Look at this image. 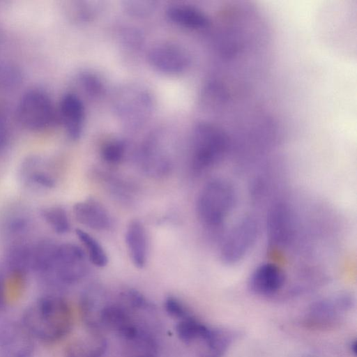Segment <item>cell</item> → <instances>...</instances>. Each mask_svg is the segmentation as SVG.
Masks as SVG:
<instances>
[{"label": "cell", "instance_id": "cell-11", "mask_svg": "<svg viewBox=\"0 0 357 357\" xmlns=\"http://www.w3.org/2000/svg\"><path fill=\"white\" fill-rule=\"evenodd\" d=\"M58 121L68 137L73 141L83 133L86 110L82 98L75 93L67 92L61 97L57 107Z\"/></svg>", "mask_w": 357, "mask_h": 357}, {"label": "cell", "instance_id": "cell-16", "mask_svg": "<svg viewBox=\"0 0 357 357\" xmlns=\"http://www.w3.org/2000/svg\"><path fill=\"white\" fill-rule=\"evenodd\" d=\"M166 15L175 24L191 29H204L210 24L208 16L202 10L188 4H172L167 8Z\"/></svg>", "mask_w": 357, "mask_h": 357}, {"label": "cell", "instance_id": "cell-21", "mask_svg": "<svg viewBox=\"0 0 357 357\" xmlns=\"http://www.w3.org/2000/svg\"><path fill=\"white\" fill-rule=\"evenodd\" d=\"M65 7L68 17L78 23L93 20L102 9V5L96 1H72Z\"/></svg>", "mask_w": 357, "mask_h": 357}, {"label": "cell", "instance_id": "cell-17", "mask_svg": "<svg viewBox=\"0 0 357 357\" xmlns=\"http://www.w3.org/2000/svg\"><path fill=\"white\" fill-rule=\"evenodd\" d=\"M125 237L133 264L139 268H143L148 255V239L144 225L137 220L130 221L126 228Z\"/></svg>", "mask_w": 357, "mask_h": 357}, {"label": "cell", "instance_id": "cell-28", "mask_svg": "<svg viewBox=\"0 0 357 357\" xmlns=\"http://www.w3.org/2000/svg\"><path fill=\"white\" fill-rule=\"evenodd\" d=\"M124 10L135 17H144L155 10L156 2L150 0H127L123 2Z\"/></svg>", "mask_w": 357, "mask_h": 357}, {"label": "cell", "instance_id": "cell-27", "mask_svg": "<svg viewBox=\"0 0 357 357\" xmlns=\"http://www.w3.org/2000/svg\"><path fill=\"white\" fill-rule=\"evenodd\" d=\"M126 151L125 142L121 139H112L103 144L100 155L107 162L114 164L120 162Z\"/></svg>", "mask_w": 357, "mask_h": 357}, {"label": "cell", "instance_id": "cell-13", "mask_svg": "<svg viewBox=\"0 0 357 357\" xmlns=\"http://www.w3.org/2000/svg\"><path fill=\"white\" fill-rule=\"evenodd\" d=\"M20 177L26 186L34 189L47 190L55 185V180L50 172L47 161L38 155L29 156L23 161Z\"/></svg>", "mask_w": 357, "mask_h": 357}, {"label": "cell", "instance_id": "cell-10", "mask_svg": "<svg viewBox=\"0 0 357 357\" xmlns=\"http://www.w3.org/2000/svg\"><path fill=\"white\" fill-rule=\"evenodd\" d=\"M34 338L21 321H8L0 326V357H32Z\"/></svg>", "mask_w": 357, "mask_h": 357}, {"label": "cell", "instance_id": "cell-3", "mask_svg": "<svg viewBox=\"0 0 357 357\" xmlns=\"http://www.w3.org/2000/svg\"><path fill=\"white\" fill-rule=\"evenodd\" d=\"M192 165L197 172H205L218 164L229 148L224 131L210 122L197 123L192 133Z\"/></svg>", "mask_w": 357, "mask_h": 357}, {"label": "cell", "instance_id": "cell-7", "mask_svg": "<svg viewBox=\"0 0 357 357\" xmlns=\"http://www.w3.org/2000/svg\"><path fill=\"white\" fill-rule=\"evenodd\" d=\"M147 61L155 70L168 75H176L185 73L190 68L191 56L180 44L164 41L150 48Z\"/></svg>", "mask_w": 357, "mask_h": 357}, {"label": "cell", "instance_id": "cell-24", "mask_svg": "<svg viewBox=\"0 0 357 357\" xmlns=\"http://www.w3.org/2000/svg\"><path fill=\"white\" fill-rule=\"evenodd\" d=\"M41 215L46 224L56 234H64L70 229L66 211L59 206H50L42 211Z\"/></svg>", "mask_w": 357, "mask_h": 357}, {"label": "cell", "instance_id": "cell-2", "mask_svg": "<svg viewBox=\"0 0 357 357\" xmlns=\"http://www.w3.org/2000/svg\"><path fill=\"white\" fill-rule=\"evenodd\" d=\"M236 199L234 186L227 179L216 178L208 181L197 199L199 220L210 229H220L233 211Z\"/></svg>", "mask_w": 357, "mask_h": 357}, {"label": "cell", "instance_id": "cell-1", "mask_svg": "<svg viewBox=\"0 0 357 357\" xmlns=\"http://www.w3.org/2000/svg\"><path fill=\"white\" fill-rule=\"evenodd\" d=\"M20 321L34 339L54 343L69 333L73 316L70 305L63 298L45 296L24 310Z\"/></svg>", "mask_w": 357, "mask_h": 357}, {"label": "cell", "instance_id": "cell-12", "mask_svg": "<svg viewBox=\"0 0 357 357\" xmlns=\"http://www.w3.org/2000/svg\"><path fill=\"white\" fill-rule=\"evenodd\" d=\"M285 282L286 275L281 266L273 262H264L252 271L248 285L252 293L268 296L278 293Z\"/></svg>", "mask_w": 357, "mask_h": 357}, {"label": "cell", "instance_id": "cell-25", "mask_svg": "<svg viewBox=\"0 0 357 357\" xmlns=\"http://www.w3.org/2000/svg\"><path fill=\"white\" fill-rule=\"evenodd\" d=\"M22 79V70L15 63L0 59V90L15 89L21 84Z\"/></svg>", "mask_w": 357, "mask_h": 357}, {"label": "cell", "instance_id": "cell-19", "mask_svg": "<svg viewBox=\"0 0 357 357\" xmlns=\"http://www.w3.org/2000/svg\"><path fill=\"white\" fill-rule=\"evenodd\" d=\"M107 303L95 292L86 291L80 298L79 307L83 321L89 331H98L102 328L101 315Z\"/></svg>", "mask_w": 357, "mask_h": 357}, {"label": "cell", "instance_id": "cell-26", "mask_svg": "<svg viewBox=\"0 0 357 357\" xmlns=\"http://www.w3.org/2000/svg\"><path fill=\"white\" fill-rule=\"evenodd\" d=\"M77 82L86 95L91 98H98L104 90L102 79L91 71H82L77 76Z\"/></svg>", "mask_w": 357, "mask_h": 357}, {"label": "cell", "instance_id": "cell-5", "mask_svg": "<svg viewBox=\"0 0 357 357\" xmlns=\"http://www.w3.org/2000/svg\"><path fill=\"white\" fill-rule=\"evenodd\" d=\"M15 116L22 127L33 132L46 130L59 123L57 107L40 89H31L21 96Z\"/></svg>", "mask_w": 357, "mask_h": 357}, {"label": "cell", "instance_id": "cell-14", "mask_svg": "<svg viewBox=\"0 0 357 357\" xmlns=\"http://www.w3.org/2000/svg\"><path fill=\"white\" fill-rule=\"evenodd\" d=\"M107 350V341L98 331L77 337L66 347L65 357H104Z\"/></svg>", "mask_w": 357, "mask_h": 357}, {"label": "cell", "instance_id": "cell-30", "mask_svg": "<svg viewBox=\"0 0 357 357\" xmlns=\"http://www.w3.org/2000/svg\"><path fill=\"white\" fill-rule=\"evenodd\" d=\"M10 130L7 117L3 109L0 108V151L8 144Z\"/></svg>", "mask_w": 357, "mask_h": 357}, {"label": "cell", "instance_id": "cell-6", "mask_svg": "<svg viewBox=\"0 0 357 357\" xmlns=\"http://www.w3.org/2000/svg\"><path fill=\"white\" fill-rule=\"evenodd\" d=\"M260 224L253 215L241 218L222 238L219 250L221 261L233 266L242 261L255 245Z\"/></svg>", "mask_w": 357, "mask_h": 357}, {"label": "cell", "instance_id": "cell-4", "mask_svg": "<svg viewBox=\"0 0 357 357\" xmlns=\"http://www.w3.org/2000/svg\"><path fill=\"white\" fill-rule=\"evenodd\" d=\"M154 100L151 93L137 84H126L113 95L112 107L115 115L123 126L137 129L152 114Z\"/></svg>", "mask_w": 357, "mask_h": 357}, {"label": "cell", "instance_id": "cell-29", "mask_svg": "<svg viewBox=\"0 0 357 357\" xmlns=\"http://www.w3.org/2000/svg\"><path fill=\"white\" fill-rule=\"evenodd\" d=\"M164 307L167 314L178 321L193 316L186 305L175 296H168L165 301Z\"/></svg>", "mask_w": 357, "mask_h": 357}, {"label": "cell", "instance_id": "cell-18", "mask_svg": "<svg viewBox=\"0 0 357 357\" xmlns=\"http://www.w3.org/2000/svg\"><path fill=\"white\" fill-rule=\"evenodd\" d=\"M228 329L208 328L197 342L199 357H223L236 337Z\"/></svg>", "mask_w": 357, "mask_h": 357}, {"label": "cell", "instance_id": "cell-8", "mask_svg": "<svg viewBox=\"0 0 357 357\" xmlns=\"http://www.w3.org/2000/svg\"><path fill=\"white\" fill-rule=\"evenodd\" d=\"M50 271L63 283L73 284L79 281L87 271L84 251L72 243L58 245Z\"/></svg>", "mask_w": 357, "mask_h": 357}, {"label": "cell", "instance_id": "cell-32", "mask_svg": "<svg viewBox=\"0 0 357 357\" xmlns=\"http://www.w3.org/2000/svg\"><path fill=\"white\" fill-rule=\"evenodd\" d=\"M349 347H350V350L352 352L353 355L354 356H356V355H357V344H356V340L352 341L351 342L350 345H349Z\"/></svg>", "mask_w": 357, "mask_h": 357}, {"label": "cell", "instance_id": "cell-31", "mask_svg": "<svg viewBox=\"0 0 357 357\" xmlns=\"http://www.w3.org/2000/svg\"><path fill=\"white\" fill-rule=\"evenodd\" d=\"M8 303V296L4 278L0 274V310L5 308Z\"/></svg>", "mask_w": 357, "mask_h": 357}, {"label": "cell", "instance_id": "cell-9", "mask_svg": "<svg viewBox=\"0 0 357 357\" xmlns=\"http://www.w3.org/2000/svg\"><path fill=\"white\" fill-rule=\"evenodd\" d=\"M295 218L292 208L284 202L275 203L266 220L268 242L271 248H283L294 238Z\"/></svg>", "mask_w": 357, "mask_h": 357}, {"label": "cell", "instance_id": "cell-22", "mask_svg": "<svg viewBox=\"0 0 357 357\" xmlns=\"http://www.w3.org/2000/svg\"><path fill=\"white\" fill-rule=\"evenodd\" d=\"M208 326L194 316L178 321L175 331L178 339L186 344L197 343L206 334Z\"/></svg>", "mask_w": 357, "mask_h": 357}, {"label": "cell", "instance_id": "cell-20", "mask_svg": "<svg viewBox=\"0 0 357 357\" xmlns=\"http://www.w3.org/2000/svg\"><path fill=\"white\" fill-rule=\"evenodd\" d=\"M58 245L43 241L29 248V268L38 273L50 272Z\"/></svg>", "mask_w": 357, "mask_h": 357}, {"label": "cell", "instance_id": "cell-23", "mask_svg": "<svg viewBox=\"0 0 357 357\" xmlns=\"http://www.w3.org/2000/svg\"><path fill=\"white\" fill-rule=\"evenodd\" d=\"M76 235L87 250L89 261L98 267H103L108 262L106 252L100 243L91 235L81 229H77Z\"/></svg>", "mask_w": 357, "mask_h": 357}, {"label": "cell", "instance_id": "cell-15", "mask_svg": "<svg viewBox=\"0 0 357 357\" xmlns=\"http://www.w3.org/2000/svg\"><path fill=\"white\" fill-rule=\"evenodd\" d=\"M73 212L79 223L91 229L102 231L110 225L111 221L107 211L94 199H87L75 204Z\"/></svg>", "mask_w": 357, "mask_h": 357}, {"label": "cell", "instance_id": "cell-33", "mask_svg": "<svg viewBox=\"0 0 357 357\" xmlns=\"http://www.w3.org/2000/svg\"><path fill=\"white\" fill-rule=\"evenodd\" d=\"M139 357H149V356H139Z\"/></svg>", "mask_w": 357, "mask_h": 357}]
</instances>
